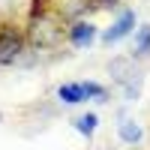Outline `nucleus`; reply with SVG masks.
Returning a JSON list of instances; mask_svg holds the SVG:
<instances>
[{"instance_id":"nucleus-12","label":"nucleus","mask_w":150,"mask_h":150,"mask_svg":"<svg viewBox=\"0 0 150 150\" xmlns=\"http://www.w3.org/2000/svg\"><path fill=\"white\" fill-rule=\"evenodd\" d=\"M0 33H3V24H0Z\"/></svg>"},{"instance_id":"nucleus-11","label":"nucleus","mask_w":150,"mask_h":150,"mask_svg":"<svg viewBox=\"0 0 150 150\" xmlns=\"http://www.w3.org/2000/svg\"><path fill=\"white\" fill-rule=\"evenodd\" d=\"M117 0H96V6H114Z\"/></svg>"},{"instance_id":"nucleus-10","label":"nucleus","mask_w":150,"mask_h":150,"mask_svg":"<svg viewBox=\"0 0 150 150\" xmlns=\"http://www.w3.org/2000/svg\"><path fill=\"white\" fill-rule=\"evenodd\" d=\"M48 3H51V0H33V6H30V18L45 15V12H48Z\"/></svg>"},{"instance_id":"nucleus-4","label":"nucleus","mask_w":150,"mask_h":150,"mask_svg":"<svg viewBox=\"0 0 150 150\" xmlns=\"http://www.w3.org/2000/svg\"><path fill=\"white\" fill-rule=\"evenodd\" d=\"M90 6H96V0H57V15L60 18H81Z\"/></svg>"},{"instance_id":"nucleus-7","label":"nucleus","mask_w":150,"mask_h":150,"mask_svg":"<svg viewBox=\"0 0 150 150\" xmlns=\"http://www.w3.org/2000/svg\"><path fill=\"white\" fill-rule=\"evenodd\" d=\"M120 138L126 144H138L141 141V126L132 123V120H120Z\"/></svg>"},{"instance_id":"nucleus-9","label":"nucleus","mask_w":150,"mask_h":150,"mask_svg":"<svg viewBox=\"0 0 150 150\" xmlns=\"http://www.w3.org/2000/svg\"><path fill=\"white\" fill-rule=\"evenodd\" d=\"M135 57H141L150 51V24H144V27H138V33H135Z\"/></svg>"},{"instance_id":"nucleus-1","label":"nucleus","mask_w":150,"mask_h":150,"mask_svg":"<svg viewBox=\"0 0 150 150\" xmlns=\"http://www.w3.org/2000/svg\"><path fill=\"white\" fill-rule=\"evenodd\" d=\"M60 39H63L60 15H51V12H45V15L30 18V27H27V42H30L33 48H54V45H60Z\"/></svg>"},{"instance_id":"nucleus-5","label":"nucleus","mask_w":150,"mask_h":150,"mask_svg":"<svg viewBox=\"0 0 150 150\" xmlns=\"http://www.w3.org/2000/svg\"><path fill=\"white\" fill-rule=\"evenodd\" d=\"M93 36H96V27L90 21H75L72 27H69V39L75 48H84V45H90L93 42Z\"/></svg>"},{"instance_id":"nucleus-8","label":"nucleus","mask_w":150,"mask_h":150,"mask_svg":"<svg viewBox=\"0 0 150 150\" xmlns=\"http://www.w3.org/2000/svg\"><path fill=\"white\" fill-rule=\"evenodd\" d=\"M96 123H99V117H96V114H81V117H75V129H78L81 135H87V138H93Z\"/></svg>"},{"instance_id":"nucleus-3","label":"nucleus","mask_w":150,"mask_h":150,"mask_svg":"<svg viewBox=\"0 0 150 150\" xmlns=\"http://www.w3.org/2000/svg\"><path fill=\"white\" fill-rule=\"evenodd\" d=\"M135 27V12H120V18L111 24V27L105 30V36H102V42L105 45H111V42H117V39H123L129 30Z\"/></svg>"},{"instance_id":"nucleus-2","label":"nucleus","mask_w":150,"mask_h":150,"mask_svg":"<svg viewBox=\"0 0 150 150\" xmlns=\"http://www.w3.org/2000/svg\"><path fill=\"white\" fill-rule=\"evenodd\" d=\"M21 48H24V36L12 27V24H3V33H0V66L15 63Z\"/></svg>"},{"instance_id":"nucleus-6","label":"nucleus","mask_w":150,"mask_h":150,"mask_svg":"<svg viewBox=\"0 0 150 150\" xmlns=\"http://www.w3.org/2000/svg\"><path fill=\"white\" fill-rule=\"evenodd\" d=\"M57 96L63 99L66 105H78V102H84V99H87V90H84V84H60Z\"/></svg>"}]
</instances>
